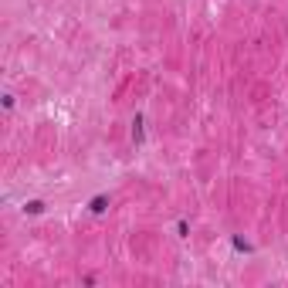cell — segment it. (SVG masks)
Instances as JSON below:
<instances>
[{
    "label": "cell",
    "mask_w": 288,
    "mask_h": 288,
    "mask_svg": "<svg viewBox=\"0 0 288 288\" xmlns=\"http://www.w3.org/2000/svg\"><path fill=\"white\" fill-rule=\"evenodd\" d=\"M105 207H109V197H95V200L88 203V210H92V214H102Z\"/></svg>",
    "instance_id": "cell-1"
},
{
    "label": "cell",
    "mask_w": 288,
    "mask_h": 288,
    "mask_svg": "<svg viewBox=\"0 0 288 288\" xmlns=\"http://www.w3.org/2000/svg\"><path fill=\"white\" fill-rule=\"evenodd\" d=\"M28 210H31V214H41L44 203H41V200H31V203H28Z\"/></svg>",
    "instance_id": "cell-2"
}]
</instances>
